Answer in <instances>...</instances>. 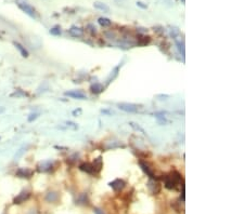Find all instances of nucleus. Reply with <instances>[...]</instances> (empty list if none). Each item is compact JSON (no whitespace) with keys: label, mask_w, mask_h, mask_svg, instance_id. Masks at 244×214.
<instances>
[{"label":"nucleus","mask_w":244,"mask_h":214,"mask_svg":"<svg viewBox=\"0 0 244 214\" xmlns=\"http://www.w3.org/2000/svg\"><path fill=\"white\" fill-rule=\"evenodd\" d=\"M16 5L28 16H30L32 19H38V13L36 11V9L28 3L27 0H16Z\"/></svg>","instance_id":"1"},{"label":"nucleus","mask_w":244,"mask_h":214,"mask_svg":"<svg viewBox=\"0 0 244 214\" xmlns=\"http://www.w3.org/2000/svg\"><path fill=\"white\" fill-rule=\"evenodd\" d=\"M180 182H181V175L178 172H173L165 177V187L168 189H175Z\"/></svg>","instance_id":"2"},{"label":"nucleus","mask_w":244,"mask_h":214,"mask_svg":"<svg viewBox=\"0 0 244 214\" xmlns=\"http://www.w3.org/2000/svg\"><path fill=\"white\" fill-rule=\"evenodd\" d=\"M15 176L21 177V178H30L34 176V170L30 168H19L15 172Z\"/></svg>","instance_id":"3"},{"label":"nucleus","mask_w":244,"mask_h":214,"mask_svg":"<svg viewBox=\"0 0 244 214\" xmlns=\"http://www.w3.org/2000/svg\"><path fill=\"white\" fill-rule=\"evenodd\" d=\"M118 108L123 111H126V113H136L139 109V106L137 104H132V103H120L117 104Z\"/></svg>","instance_id":"4"},{"label":"nucleus","mask_w":244,"mask_h":214,"mask_svg":"<svg viewBox=\"0 0 244 214\" xmlns=\"http://www.w3.org/2000/svg\"><path fill=\"white\" fill-rule=\"evenodd\" d=\"M36 168L39 172H50L53 168V162L51 160H44V161H40Z\"/></svg>","instance_id":"5"},{"label":"nucleus","mask_w":244,"mask_h":214,"mask_svg":"<svg viewBox=\"0 0 244 214\" xmlns=\"http://www.w3.org/2000/svg\"><path fill=\"white\" fill-rule=\"evenodd\" d=\"M30 197V192H28V190H22V192H21L20 194H19L18 196L14 198V200H13V203H14V204L23 203V202L26 201V200H27Z\"/></svg>","instance_id":"6"},{"label":"nucleus","mask_w":244,"mask_h":214,"mask_svg":"<svg viewBox=\"0 0 244 214\" xmlns=\"http://www.w3.org/2000/svg\"><path fill=\"white\" fill-rule=\"evenodd\" d=\"M65 95L73 97V99H77V100H84L86 99V94L82 91L79 90H73V91H67L65 92Z\"/></svg>","instance_id":"7"},{"label":"nucleus","mask_w":244,"mask_h":214,"mask_svg":"<svg viewBox=\"0 0 244 214\" xmlns=\"http://www.w3.org/2000/svg\"><path fill=\"white\" fill-rule=\"evenodd\" d=\"M109 185L112 187L115 192H120V189H123L125 187V182L123 180H120V178H116V180H114L113 182H111Z\"/></svg>","instance_id":"8"},{"label":"nucleus","mask_w":244,"mask_h":214,"mask_svg":"<svg viewBox=\"0 0 244 214\" xmlns=\"http://www.w3.org/2000/svg\"><path fill=\"white\" fill-rule=\"evenodd\" d=\"M148 186H149V189L151 190V192L154 195H157L161 192V185H159V183L155 182V181H150Z\"/></svg>","instance_id":"9"},{"label":"nucleus","mask_w":244,"mask_h":214,"mask_svg":"<svg viewBox=\"0 0 244 214\" xmlns=\"http://www.w3.org/2000/svg\"><path fill=\"white\" fill-rule=\"evenodd\" d=\"M93 7L97 9V10L99 11H102V12L104 13H110V7L106 5V3H103V2H100V1H96L95 3H93Z\"/></svg>","instance_id":"10"},{"label":"nucleus","mask_w":244,"mask_h":214,"mask_svg":"<svg viewBox=\"0 0 244 214\" xmlns=\"http://www.w3.org/2000/svg\"><path fill=\"white\" fill-rule=\"evenodd\" d=\"M68 32H70L71 36L77 38V37H82V34H84V30L80 27H78V26H72V27L68 29Z\"/></svg>","instance_id":"11"},{"label":"nucleus","mask_w":244,"mask_h":214,"mask_svg":"<svg viewBox=\"0 0 244 214\" xmlns=\"http://www.w3.org/2000/svg\"><path fill=\"white\" fill-rule=\"evenodd\" d=\"M79 169L82 171H84V172L88 173V174H96L95 170H93V167H92V165H90V163H88V162L82 163V165H79Z\"/></svg>","instance_id":"12"},{"label":"nucleus","mask_w":244,"mask_h":214,"mask_svg":"<svg viewBox=\"0 0 244 214\" xmlns=\"http://www.w3.org/2000/svg\"><path fill=\"white\" fill-rule=\"evenodd\" d=\"M139 165H140V167H141L142 170H143V172H145V174L148 175V176H150V177H152V178H154V173H153V171L151 170V169H150V167L147 165V163H145V162H142V161H140Z\"/></svg>","instance_id":"13"},{"label":"nucleus","mask_w":244,"mask_h":214,"mask_svg":"<svg viewBox=\"0 0 244 214\" xmlns=\"http://www.w3.org/2000/svg\"><path fill=\"white\" fill-rule=\"evenodd\" d=\"M14 47L16 48V49L19 50V52L21 53V55H22L23 57H28V51L26 50V48L24 47V46H22V44L20 43V42H14Z\"/></svg>","instance_id":"14"},{"label":"nucleus","mask_w":244,"mask_h":214,"mask_svg":"<svg viewBox=\"0 0 244 214\" xmlns=\"http://www.w3.org/2000/svg\"><path fill=\"white\" fill-rule=\"evenodd\" d=\"M92 167H93V170H95V173H99L102 169L103 165H102V159L101 157L97 158V159L93 160V163H92Z\"/></svg>","instance_id":"15"},{"label":"nucleus","mask_w":244,"mask_h":214,"mask_svg":"<svg viewBox=\"0 0 244 214\" xmlns=\"http://www.w3.org/2000/svg\"><path fill=\"white\" fill-rule=\"evenodd\" d=\"M129 126L131 127L134 130H136V131H138V132H140V133H142L143 135L145 136H147L148 138H149V135H148V133L145 132V130L143 128H142L140 124H138V123H136V122H134V121H130L129 122Z\"/></svg>","instance_id":"16"},{"label":"nucleus","mask_w":244,"mask_h":214,"mask_svg":"<svg viewBox=\"0 0 244 214\" xmlns=\"http://www.w3.org/2000/svg\"><path fill=\"white\" fill-rule=\"evenodd\" d=\"M90 91H91L93 94H100L101 92L104 91V87H103L101 83H95L90 87Z\"/></svg>","instance_id":"17"},{"label":"nucleus","mask_w":244,"mask_h":214,"mask_svg":"<svg viewBox=\"0 0 244 214\" xmlns=\"http://www.w3.org/2000/svg\"><path fill=\"white\" fill-rule=\"evenodd\" d=\"M98 23H99L102 27H109V26H111V24H112V21H111L110 19H107V17H99V19H98Z\"/></svg>","instance_id":"18"},{"label":"nucleus","mask_w":244,"mask_h":214,"mask_svg":"<svg viewBox=\"0 0 244 214\" xmlns=\"http://www.w3.org/2000/svg\"><path fill=\"white\" fill-rule=\"evenodd\" d=\"M175 42H176V46H177L178 50H179V52L181 53V55L184 57V54H186V52H184V43H183V41L179 40L178 38H176V39H175Z\"/></svg>","instance_id":"19"},{"label":"nucleus","mask_w":244,"mask_h":214,"mask_svg":"<svg viewBox=\"0 0 244 214\" xmlns=\"http://www.w3.org/2000/svg\"><path fill=\"white\" fill-rule=\"evenodd\" d=\"M58 199V194L55 192H49L46 195V200L48 202H54Z\"/></svg>","instance_id":"20"},{"label":"nucleus","mask_w":244,"mask_h":214,"mask_svg":"<svg viewBox=\"0 0 244 214\" xmlns=\"http://www.w3.org/2000/svg\"><path fill=\"white\" fill-rule=\"evenodd\" d=\"M169 32H170V36H172L174 39L178 38V37H179V35H180L179 28H178V27H175V26H172V27H170Z\"/></svg>","instance_id":"21"},{"label":"nucleus","mask_w":244,"mask_h":214,"mask_svg":"<svg viewBox=\"0 0 244 214\" xmlns=\"http://www.w3.org/2000/svg\"><path fill=\"white\" fill-rule=\"evenodd\" d=\"M118 70H120V66H117V67H115L114 69H113V71H112V74L110 75V77L107 78V83H110L111 81H113L115 79V77L118 75Z\"/></svg>","instance_id":"22"},{"label":"nucleus","mask_w":244,"mask_h":214,"mask_svg":"<svg viewBox=\"0 0 244 214\" xmlns=\"http://www.w3.org/2000/svg\"><path fill=\"white\" fill-rule=\"evenodd\" d=\"M164 114L163 113H156L155 114V117H156L157 121H159V124H165V123L167 122L166 118H165V116H163Z\"/></svg>","instance_id":"23"},{"label":"nucleus","mask_w":244,"mask_h":214,"mask_svg":"<svg viewBox=\"0 0 244 214\" xmlns=\"http://www.w3.org/2000/svg\"><path fill=\"white\" fill-rule=\"evenodd\" d=\"M49 32L51 35H53V36H60L61 32H62V30H61L60 26H59V25H57V26H54V27L51 28V29L49 30Z\"/></svg>","instance_id":"24"},{"label":"nucleus","mask_w":244,"mask_h":214,"mask_svg":"<svg viewBox=\"0 0 244 214\" xmlns=\"http://www.w3.org/2000/svg\"><path fill=\"white\" fill-rule=\"evenodd\" d=\"M26 149H27V146H23V147H21L20 149H19L18 151H16V154H15L14 159H15V160H18L20 157H22L23 154H24L25 151H26Z\"/></svg>","instance_id":"25"},{"label":"nucleus","mask_w":244,"mask_h":214,"mask_svg":"<svg viewBox=\"0 0 244 214\" xmlns=\"http://www.w3.org/2000/svg\"><path fill=\"white\" fill-rule=\"evenodd\" d=\"M87 29L89 30V32L92 35V36H95L97 34V27H96L93 24H88L87 25Z\"/></svg>","instance_id":"26"},{"label":"nucleus","mask_w":244,"mask_h":214,"mask_svg":"<svg viewBox=\"0 0 244 214\" xmlns=\"http://www.w3.org/2000/svg\"><path fill=\"white\" fill-rule=\"evenodd\" d=\"M65 126H66L68 129H72V130H76V129H78L77 124L72 122V121H66V122H65Z\"/></svg>","instance_id":"27"},{"label":"nucleus","mask_w":244,"mask_h":214,"mask_svg":"<svg viewBox=\"0 0 244 214\" xmlns=\"http://www.w3.org/2000/svg\"><path fill=\"white\" fill-rule=\"evenodd\" d=\"M38 116H39V114H38V113H32L30 116H28V118H27L28 122H33L34 120H36V119L38 118Z\"/></svg>","instance_id":"28"},{"label":"nucleus","mask_w":244,"mask_h":214,"mask_svg":"<svg viewBox=\"0 0 244 214\" xmlns=\"http://www.w3.org/2000/svg\"><path fill=\"white\" fill-rule=\"evenodd\" d=\"M11 96H16V97H21V96H26L25 92H22V90H16V92L11 94Z\"/></svg>","instance_id":"29"},{"label":"nucleus","mask_w":244,"mask_h":214,"mask_svg":"<svg viewBox=\"0 0 244 214\" xmlns=\"http://www.w3.org/2000/svg\"><path fill=\"white\" fill-rule=\"evenodd\" d=\"M82 114V110L80 108L78 109H75V110H73V116L74 117H77V116H80Z\"/></svg>","instance_id":"30"},{"label":"nucleus","mask_w":244,"mask_h":214,"mask_svg":"<svg viewBox=\"0 0 244 214\" xmlns=\"http://www.w3.org/2000/svg\"><path fill=\"white\" fill-rule=\"evenodd\" d=\"M137 5H138V7H140V8H142V9H147V8H148V5H143V2H141V1H138Z\"/></svg>","instance_id":"31"},{"label":"nucleus","mask_w":244,"mask_h":214,"mask_svg":"<svg viewBox=\"0 0 244 214\" xmlns=\"http://www.w3.org/2000/svg\"><path fill=\"white\" fill-rule=\"evenodd\" d=\"M156 97L163 101V100H167V99H168V97H169V95H163V94H162V95H156Z\"/></svg>","instance_id":"32"},{"label":"nucleus","mask_w":244,"mask_h":214,"mask_svg":"<svg viewBox=\"0 0 244 214\" xmlns=\"http://www.w3.org/2000/svg\"><path fill=\"white\" fill-rule=\"evenodd\" d=\"M93 211H95L96 214H104V213H103V211H101V210L98 209V208H95V210H93Z\"/></svg>","instance_id":"33"},{"label":"nucleus","mask_w":244,"mask_h":214,"mask_svg":"<svg viewBox=\"0 0 244 214\" xmlns=\"http://www.w3.org/2000/svg\"><path fill=\"white\" fill-rule=\"evenodd\" d=\"M3 111H5V107H2V106H0V114H2Z\"/></svg>","instance_id":"34"},{"label":"nucleus","mask_w":244,"mask_h":214,"mask_svg":"<svg viewBox=\"0 0 244 214\" xmlns=\"http://www.w3.org/2000/svg\"><path fill=\"white\" fill-rule=\"evenodd\" d=\"M181 1H182V3H184V2H186V0H181Z\"/></svg>","instance_id":"35"}]
</instances>
